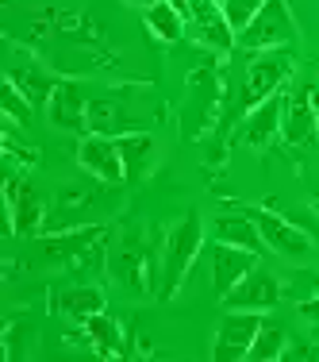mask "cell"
Segmentation results:
<instances>
[{"label": "cell", "instance_id": "cell-1", "mask_svg": "<svg viewBox=\"0 0 319 362\" xmlns=\"http://www.w3.org/2000/svg\"><path fill=\"white\" fill-rule=\"evenodd\" d=\"M200 247H204V223H200L196 212H188L185 220H177L174 228H169L166 247H162V251H166V258H162V286H158L162 300H174L177 297L181 281L188 278V270H193Z\"/></svg>", "mask_w": 319, "mask_h": 362}, {"label": "cell", "instance_id": "cell-2", "mask_svg": "<svg viewBox=\"0 0 319 362\" xmlns=\"http://www.w3.org/2000/svg\"><path fill=\"white\" fill-rule=\"evenodd\" d=\"M296 39V23L284 0H265V8L239 31V47L250 54H262V50H281Z\"/></svg>", "mask_w": 319, "mask_h": 362}, {"label": "cell", "instance_id": "cell-3", "mask_svg": "<svg viewBox=\"0 0 319 362\" xmlns=\"http://www.w3.org/2000/svg\"><path fill=\"white\" fill-rule=\"evenodd\" d=\"M292 77V54L289 50H262L246 70V85H243V108H258L265 97L281 93V85Z\"/></svg>", "mask_w": 319, "mask_h": 362}, {"label": "cell", "instance_id": "cell-4", "mask_svg": "<svg viewBox=\"0 0 319 362\" xmlns=\"http://www.w3.org/2000/svg\"><path fill=\"white\" fill-rule=\"evenodd\" d=\"M265 313H254V308H227V316L219 320V332H215V347L212 358L215 362H243L250 355V343L262 332Z\"/></svg>", "mask_w": 319, "mask_h": 362}, {"label": "cell", "instance_id": "cell-5", "mask_svg": "<svg viewBox=\"0 0 319 362\" xmlns=\"http://www.w3.org/2000/svg\"><path fill=\"white\" fill-rule=\"evenodd\" d=\"M188 23H193V39L204 42L215 54H231L239 47V31L227 23L219 0H188Z\"/></svg>", "mask_w": 319, "mask_h": 362}, {"label": "cell", "instance_id": "cell-6", "mask_svg": "<svg viewBox=\"0 0 319 362\" xmlns=\"http://www.w3.org/2000/svg\"><path fill=\"white\" fill-rule=\"evenodd\" d=\"M77 162H81L85 174H92L97 181H104V185H119V181H127L124 154H119V143L112 139V135L85 132L81 146H77Z\"/></svg>", "mask_w": 319, "mask_h": 362}, {"label": "cell", "instance_id": "cell-7", "mask_svg": "<svg viewBox=\"0 0 319 362\" xmlns=\"http://www.w3.org/2000/svg\"><path fill=\"white\" fill-rule=\"evenodd\" d=\"M315 112H319V93L312 85H300L284 97V119H281V139L289 146H304L319 139V124H315Z\"/></svg>", "mask_w": 319, "mask_h": 362}, {"label": "cell", "instance_id": "cell-8", "mask_svg": "<svg viewBox=\"0 0 319 362\" xmlns=\"http://www.w3.org/2000/svg\"><path fill=\"white\" fill-rule=\"evenodd\" d=\"M250 216H254V223H258V231H262V239H265V247H270V251H277L284 258H304V255L315 251L312 235H308V231H300L292 220L273 216V212H265V209H254Z\"/></svg>", "mask_w": 319, "mask_h": 362}, {"label": "cell", "instance_id": "cell-9", "mask_svg": "<svg viewBox=\"0 0 319 362\" xmlns=\"http://www.w3.org/2000/svg\"><path fill=\"white\" fill-rule=\"evenodd\" d=\"M284 297L281 281L273 278L270 270H262V266H254V270L246 274L243 281H239L235 289L223 297V308H254V313H270L273 305Z\"/></svg>", "mask_w": 319, "mask_h": 362}, {"label": "cell", "instance_id": "cell-10", "mask_svg": "<svg viewBox=\"0 0 319 362\" xmlns=\"http://www.w3.org/2000/svg\"><path fill=\"white\" fill-rule=\"evenodd\" d=\"M47 116L62 132H89V97L77 81H58L47 100Z\"/></svg>", "mask_w": 319, "mask_h": 362}, {"label": "cell", "instance_id": "cell-11", "mask_svg": "<svg viewBox=\"0 0 319 362\" xmlns=\"http://www.w3.org/2000/svg\"><path fill=\"white\" fill-rule=\"evenodd\" d=\"M254 266H258V251L231 247V243H215L212 247V289H215V297L223 300L250 270H254Z\"/></svg>", "mask_w": 319, "mask_h": 362}, {"label": "cell", "instance_id": "cell-12", "mask_svg": "<svg viewBox=\"0 0 319 362\" xmlns=\"http://www.w3.org/2000/svg\"><path fill=\"white\" fill-rule=\"evenodd\" d=\"M143 127L146 124H143V119H135L131 112L124 108V100H119V97H92L89 100V132L119 139V135L143 132Z\"/></svg>", "mask_w": 319, "mask_h": 362}, {"label": "cell", "instance_id": "cell-13", "mask_svg": "<svg viewBox=\"0 0 319 362\" xmlns=\"http://www.w3.org/2000/svg\"><path fill=\"white\" fill-rule=\"evenodd\" d=\"M281 119H284V93H273V97H265L258 108L246 112L243 143L246 146H270L281 135Z\"/></svg>", "mask_w": 319, "mask_h": 362}, {"label": "cell", "instance_id": "cell-14", "mask_svg": "<svg viewBox=\"0 0 319 362\" xmlns=\"http://www.w3.org/2000/svg\"><path fill=\"white\" fill-rule=\"evenodd\" d=\"M8 212H12V231L16 235H35L42 228V216H47V209H42V197L35 193L31 185H20V181H8Z\"/></svg>", "mask_w": 319, "mask_h": 362}, {"label": "cell", "instance_id": "cell-15", "mask_svg": "<svg viewBox=\"0 0 319 362\" xmlns=\"http://www.w3.org/2000/svg\"><path fill=\"white\" fill-rule=\"evenodd\" d=\"M212 239L215 243H231V247H246V251H262L265 239L262 231H258L254 216H215L212 223Z\"/></svg>", "mask_w": 319, "mask_h": 362}, {"label": "cell", "instance_id": "cell-16", "mask_svg": "<svg viewBox=\"0 0 319 362\" xmlns=\"http://www.w3.org/2000/svg\"><path fill=\"white\" fill-rule=\"evenodd\" d=\"M119 154H124V170L127 181H139L154 162V139L146 132H131V135H119Z\"/></svg>", "mask_w": 319, "mask_h": 362}, {"label": "cell", "instance_id": "cell-17", "mask_svg": "<svg viewBox=\"0 0 319 362\" xmlns=\"http://www.w3.org/2000/svg\"><path fill=\"white\" fill-rule=\"evenodd\" d=\"M85 332H89L92 347H97L104 358H119V355H127L124 332H119V324L112 320L108 313H97V316H89V320H85Z\"/></svg>", "mask_w": 319, "mask_h": 362}, {"label": "cell", "instance_id": "cell-18", "mask_svg": "<svg viewBox=\"0 0 319 362\" xmlns=\"http://www.w3.org/2000/svg\"><path fill=\"white\" fill-rule=\"evenodd\" d=\"M143 12H146V28L154 31V39L177 42L181 35H185V12H181V8H174L169 0H158V4L143 8Z\"/></svg>", "mask_w": 319, "mask_h": 362}, {"label": "cell", "instance_id": "cell-19", "mask_svg": "<svg viewBox=\"0 0 319 362\" xmlns=\"http://www.w3.org/2000/svg\"><path fill=\"white\" fill-rule=\"evenodd\" d=\"M284 351H289V332L277 324V320H270L265 316L262 320V332L254 335V343H250V362H277L284 358Z\"/></svg>", "mask_w": 319, "mask_h": 362}, {"label": "cell", "instance_id": "cell-20", "mask_svg": "<svg viewBox=\"0 0 319 362\" xmlns=\"http://www.w3.org/2000/svg\"><path fill=\"white\" fill-rule=\"evenodd\" d=\"M58 308L73 320H89V316L104 313V293L92 289V286H73V289H62L58 293Z\"/></svg>", "mask_w": 319, "mask_h": 362}, {"label": "cell", "instance_id": "cell-21", "mask_svg": "<svg viewBox=\"0 0 319 362\" xmlns=\"http://www.w3.org/2000/svg\"><path fill=\"white\" fill-rule=\"evenodd\" d=\"M8 77H12L16 85H20V93L31 100V105H47L50 93H54V85H58V81H50V77L39 70V66H31V70L23 66V70H12Z\"/></svg>", "mask_w": 319, "mask_h": 362}, {"label": "cell", "instance_id": "cell-22", "mask_svg": "<svg viewBox=\"0 0 319 362\" xmlns=\"http://www.w3.org/2000/svg\"><path fill=\"white\" fill-rule=\"evenodd\" d=\"M0 105H4V116H8V124H28L31 119V112H35V105H31L28 97L20 93V85L8 77L4 81V89H0Z\"/></svg>", "mask_w": 319, "mask_h": 362}, {"label": "cell", "instance_id": "cell-23", "mask_svg": "<svg viewBox=\"0 0 319 362\" xmlns=\"http://www.w3.org/2000/svg\"><path fill=\"white\" fill-rule=\"evenodd\" d=\"M219 4H223V16H227L231 28L243 31L246 23H250V20H254V16L265 8V0H219Z\"/></svg>", "mask_w": 319, "mask_h": 362}, {"label": "cell", "instance_id": "cell-24", "mask_svg": "<svg viewBox=\"0 0 319 362\" xmlns=\"http://www.w3.org/2000/svg\"><path fill=\"white\" fill-rule=\"evenodd\" d=\"M300 316H304V320H312V324H319V297L300 300Z\"/></svg>", "mask_w": 319, "mask_h": 362}, {"label": "cell", "instance_id": "cell-25", "mask_svg": "<svg viewBox=\"0 0 319 362\" xmlns=\"http://www.w3.org/2000/svg\"><path fill=\"white\" fill-rule=\"evenodd\" d=\"M127 4H135V8H150V4H158V0H127Z\"/></svg>", "mask_w": 319, "mask_h": 362}, {"label": "cell", "instance_id": "cell-26", "mask_svg": "<svg viewBox=\"0 0 319 362\" xmlns=\"http://www.w3.org/2000/svg\"><path fill=\"white\" fill-rule=\"evenodd\" d=\"M169 4H174V8H181V12H188V0H169ZM185 20H188V16H185Z\"/></svg>", "mask_w": 319, "mask_h": 362}, {"label": "cell", "instance_id": "cell-27", "mask_svg": "<svg viewBox=\"0 0 319 362\" xmlns=\"http://www.w3.org/2000/svg\"><path fill=\"white\" fill-rule=\"evenodd\" d=\"M315 124H319V112H315Z\"/></svg>", "mask_w": 319, "mask_h": 362}]
</instances>
